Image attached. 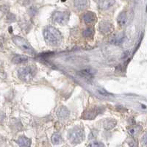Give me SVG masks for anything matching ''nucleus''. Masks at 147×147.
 <instances>
[{"mask_svg":"<svg viewBox=\"0 0 147 147\" xmlns=\"http://www.w3.org/2000/svg\"><path fill=\"white\" fill-rule=\"evenodd\" d=\"M44 37L46 41L51 45H57L61 41V34L53 27H47L44 29Z\"/></svg>","mask_w":147,"mask_h":147,"instance_id":"obj_1","label":"nucleus"},{"mask_svg":"<svg viewBox=\"0 0 147 147\" xmlns=\"http://www.w3.org/2000/svg\"><path fill=\"white\" fill-rule=\"evenodd\" d=\"M69 138L72 144H80L85 139V132L80 127H74L69 131Z\"/></svg>","mask_w":147,"mask_h":147,"instance_id":"obj_2","label":"nucleus"},{"mask_svg":"<svg viewBox=\"0 0 147 147\" xmlns=\"http://www.w3.org/2000/svg\"><path fill=\"white\" fill-rule=\"evenodd\" d=\"M13 40L16 44V46H18L24 52L31 54V55H33L35 53V51H34L32 46L29 44V42L26 39H24L22 37L17 36V35L16 36H14L13 38Z\"/></svg>","mask_w":147,"mask_h":147,"instance_id":"obj_3","label":"nucleus"},{"mask_svg":"<svg viewBox=\"0 0 147 147\" xmlns=\"http://www.w3.org/2000/svg\"><path fill=\"white\" fill-rule=\"evenodd\" d=\"M69 16H70V14H69V12L57 11L55 12L52 16V20L55 23L64 25L69 22Z\"/></svg>","mask_w":147,"mask_h":147,"instance_id":"obj_4","label":"nucleus"},{"mask_svg":"<svg viewBox=\"0 0 147 147\" xmlns=\"http://www.w3.org/2000/svg\"><path fill=\"white\" fill-rule=\"evenodd\" d=\"M18 75L22 80L29 82L34 76V71L30 67H22L18 69Z\"/></svg>","mask_w":147,"mask_h":147,"instance_id":"obj_5","label":"nucleus"},{"mask_svg":"<svg viewBox=\"0 0 147 147\" xmlns=\"http://www.w3.org/2000/svg\"><path fill=\"white\" fill-rule=\"evenodd\" d=\"M101 113V110L97 107L90 108L88 110L85 111L83 113V119H93L97 115Z\"/></svg>","mask_w":147,"mask_h":147,"instance_id":"obj_6","label":"nucleus"},{"mask_svg":"<svg viewBox=\"0 0 147 147\" xmlns=\"http://www.w3.org/2000/svg\"><path fill=\"white\" fill-rule=\"evenodd\" d=\"M82 19L85 23L90 24L94 23L96 21V16L91 11L86 12L82 16Z\"/></svg>","mask_w":147,"mask_h":147,"instance_id":"obj_7","label":"nucleus"},{"mask_svg":"<svg viewBox=\"0 0 147 147\" xmlns=\"http://www.w3.org/2000/svg\"><path fill=\"white\" fill-rule=\"evenodd\" d=\"M99 30L103 33L107 34L111 32V30H113V26L109 22H106V21H104V22H101L100 24H99Z\"/></svg>","mask_w":147,"mask_h":147,"instance_id":"obj_8","label":"nucleus"},{"mask_svg":"<svg viewBox=\"0 0 147 147\" xmlns=\"http://www.w3.org/2000/svg\"><path fill=\"white\" fill-rule=\"evenodd\" d=\"M17 144L20 147H30L31 140L25 136H21L17 140Z\"/></svg>","mask_w":147,"mask_h":147,"instance_id":"obj_9","label":"nucleus"},{"mask_svg":"<svg viewBox=\"0 0 147 147\" xmlns=\"http://www.w3.org/2000/svg\"><path fill=\"white\" fill-rule=\"evenodd\" d=\"M57 115L59 119H67L69 116V110L65 106H62L57 110Z\"/></svg>","mask_w":147,"mask_h":147,"instance_id":"obj_10","label":"nucleus"},{"mask_svg":"<svg viewBox=\"0 0 147 147\" xmlns=\"http://www.w3.org/2000/svg\"><path fill=\"white\" fill-rule=\"evenodd\" d=\"M98 3V6L102 10H106L108 9L109 7H112L113 5L115 4V1H110V0H106V1H99L97 2Z\"/></svg>","mask_w":147,"mask_h":147,"instance_id":"obj_11","label":"nucleus"},{"mask_svg":"<svg viewBox=\"0 0 147 147\" xmlns=\"http://www.w3.org/2000/svg\"><path fill=\"white\" fill-rule=\"evenodd\" d=\"M96 73V71L92 69H85L83 70H81L79 72V74H80L82 77H93L94 74Z\"/></svg>","mask_w":147,"mask_h":147,"instance_id":"obj_12","label":"nucleus"},{"mask_svg":"<svg viewBox=\"0 0 147 147\" xmlns=\"http://www.w3.org/2000/svg\"><path fill=\"white\" fill-rule=\"evenodd\" d=\"M28 60V57L26 56V55H16L15 57L13 58L12 61L13 63L16 64H20V63H23L26 62Z\"/></svg>","mask_w":147,"mask_h":147,"instance_id":"obj_13","label":"nucleus"},{"mask_svg":"<svg viewBox=\"0 0 147 147\" xmlns=\"http://www.w3.org/2000/svg\"><path fill=\"white\" fill-rule=\"evenodd\" d=\"M118 24L120 26H124L127 22V15L126 12H121L118 16Z\"/></svg>","mask_w":147,"mask_h":147,"instance_id":"obj_14","label":"nucleus"},{"mask_svg":"<svg viewBox=\"0 0 147 147\" xmlns=\"http://www.w3.org/2000/svg\"><path fill=\"white\" fill-rule=\"evenodd\" d=\"M88 2L85 0H77L74 2V6L79 10H83L87 7Z\"/></svg>","mask_w":147,"mask_h":147,"instance_id":"obj_15","label":"nucleus"},{"mask_svg":"<svg viewBox=\"0 0 147 147\" xmlns=\"http://www.w3.org/2000/svg\"><path fill=\"white\" fill-rule=\"evenodd\" d=\"M51 140H52V143L55 145H58L61 143V136L60 134L58 133V132H55L52 135V138H51Z\"/></svg>","mask_w":147,"mask_h":147,"instance_id":"obj_16","label":"nucleus"},{"mask_svg":"<svg viewBox=\"0 0 147 147\" xmlns=\"http://www.w3.org/2000/svg\"><path fill=\"white\" fill-rule=\"evenodd\" d=\"M140 131V127L138 126H132L129 127L128 129V132L131 136H136V134Z\"/></svg>","mask_w":147,"mask_h":147,"instance_id":"obj_17","label":"nucleus"},{"mask_svg":"<svg viewBox=\"0 0 147 147\" xmlns=\"http://www.w3.org/2000/svg\"><path fill=\"white\" fill-rule=\"evenodd\" d=\"M94 34V30L93 28H88L85 30H84L82 32V35L85 37H87V38H90L92 37Z\"/></svg>","mask_w":147,"mask_h":147,"instance_id":"obj_18","label":"nucleus"},{"mask_svg":"<svg viewBox=\"0 0 147 147\" xmlns=\"http://www.w3.org/2000/svg\"><path fill=\"white\" fill-rule=\"evenodd\" d=\"M115 125V121L113 120H107V121L105 123V128L106 129H110L113 128Z\"/></svg>","mask_w":147,"mask_h":147,"instance_id":"obj_19","label":"nucleus"},{"mask_svg":"<svg viewBox=\"0 0 147 147\" xmlns=\"http://www.w3.org/2000/svg\"><path fill=\"white\" fill-rule=\"evenodd\" d=\"M88 147H104V145L100 142H92Z\"/></svg>","mask_w":147,"mask_h":147,"instance_id":"obj_20","label":"nucleus"},{"mask_svg":"<svg viewBox=\"0 0 147 147\" xmlns=\"http://www.w3.org/2000/svg\"><path fill=\"white\" fill-rule=\"evenodd\" d=\"M7 19L8 21H10V22H14L16 20V16L12 13H9L8 15L7 16Z\"/></svg>","mask_w":147,"mask_h":147,"instance_id":"obj_21","label":"nucleus"},{"mask_svg":"<svg viewBox=\"0 0 147 147\" xmlns=\"http://www.w3.org/2000/svg\"><path fill=\"white\" fill-rule=\"evenodd\" d=\"M36 12L37 10H35V7H31V8H30V10H29V14H30L31 16H35V14H36Z\"/></svg>","mask_w":147,"mask_h":147,"instance_id":"obj_22","label":"nucleus"},{"mask_svg":"<svg viewBox=\"0 0 147 147\" xmlns=\"http://www.w3.org/2000/svg\"><path fill=\"white\" fill-rule=\"evenodd\" d=\"M143 142L144 143V144L147 145V133L143 138Z\"/></svg>","mask_w":147,"mask_h":147,"instance_id":"obj_23","label":"nucleus"},{"mask_svg":"<svg viewBox=\"0 0 147 147\" xmlns=\"http://www.w3.org/2000/svg\"><path fill=\"white\" fill-rule=\"evenodd\" d=\"M99 93H100L101 94H102V95H105V96H109V95H110V94H109L108 93H106V92L105 91V90H99Z\"/></svg>","mask_w":147,"mask_h":147,"instance_id":"obj_24","label":"nucleus"},{"mask_svg":"<svg viewBox=\"0 0 147 147\" xmlns=\"http://www.w3.org/2000/svg\"><path fill=\"white\" fill-rule=\"evenodd\" d=\"M2 44H0V51L2 50Z\"/></svg>","mask_w":147,"mask_h":147,"instance_id":"obj_25","label":"nucleus"}]
</instances>
